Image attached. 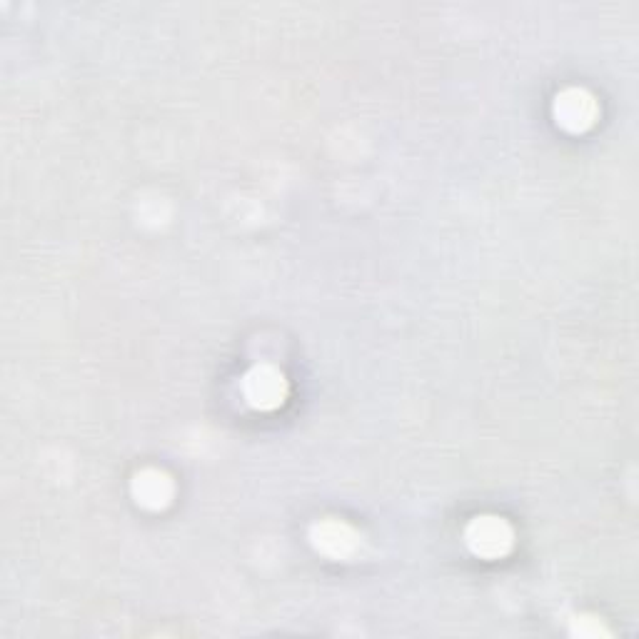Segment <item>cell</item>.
I'll return each mask as SVG.
<instances>
[{"mask_svg": "<svg viewBox=\"0 0 639 639\" xmlns=\"http://www.w3.org/2000/svg\"><path fill=\"white\" fill-rule=\"evenodd\" d=\"M467 542L472 552L482 557H500L510 550L512 532L497 517H477L467 530Z\"/></svg>", "mask_w": 639, "mask_h": 639, "instance_id": "6da1fadb", "label": "cell"}, {"mask_svg": "<svg viewBox=\"0 0 639 639\" xmlns=\"http://www.w3.org/2000/svg\"><path fill=\"white\" fill-rule=\"evenodd\" d=\"M245 395L255 407H275L285 397V380L270 367H258L245 377Z\"/></svg>", "mask_w": 639, "mask_h": 639, "instance_id": "7a4b0ae2", "label": "cell"}, {"mask_svg": "<svg viewBox=\"0 0 639 639\" xmlns=\"http://www.w3.org/2000/svg\"><path fill=\"white\" fill-rule=\"evenodd\" d=\"M557 118H560L565 128L582 130L595 118V103H592L590 95L580 93V90H570L562 98H557Z\"/></svg>", "mask_w": 639, "mask_h": 639, "instance_id": "3957f363", "label": "cell"}, {"mask_svg": "<svg viewBox=\"0 0 639 639\" xmlns=\"http://www.w3.org/2000/svg\"><path fill=\"white\" fill-rule=\"evenodd\" d=\"M133 490L138 502H143L145 507H163L170 500V495H173V485H170L168 477L155 470H148L135 477Z\"/></svg>", "mask_w": 639, "mask_h": 639, "instance_id": "277c9868", "label": "cell"}]
</instances>
